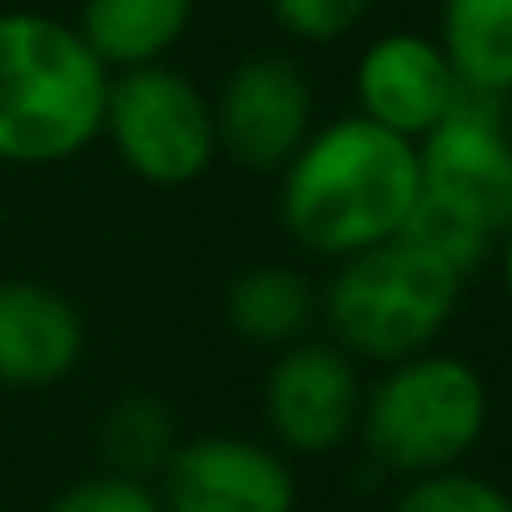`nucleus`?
Returning <instances> with one entry per match:
<instances>
[{
    "mask_svg": "<svg viewBox=\"0 0 512 512\" xmlns=\"http://www.w3.org/2000/svg\"><path fill=\"white\" fill-rule=\"evenodd\" d=\"M488 423H493V388L483 368L433 343L363 378L353 443L363 448L368 468L388 478H423L468 463L488 438Z\"/></svg>",
    "mask_w": 512,
    "mask_h": 512,
    "instance_id": "4",
    "label": "nucleus"
},
{
    "mask_svg": "<svg viewBox=\"0 0 512 512\" xmlns=\"http://www.w3.org/2000/svg\"><path fill=\"white\" fill-rule=\"evenodd\" d=\"M85 358V319L75 299L35 279H0V388L45 393Z\"/></svg>",
    "mask_w": 512,
    "mask_h": 512,
    "instance_id": "11",
    "label": "nucleus"
},
{
    "mask_svg": "<svg viewBox=\"0 0 512 512\" xmlns=\"http://www.w3.org/2000/svg\"><path fill=\"white\" fill-rule=\"evenodd\" d=\"M40 512H165L155 483L125 478V473H85L70 488H60Z\"/></svg>",
    "mask_w": 512,
    "mask_h": 512,
    "instance_id": "18",
    "label": "nucleus"
},
{
    "mask_svg": "<svg viewBox=\"0 0 512 512\" xmlns=\"http://www.w3.org/2000/svg\"><path fill=\"white\" fill-rule=\"evenodd\" d=\"M493 259H498V274H503V294H508L512 304V224L498 234V249H493Z\"/></svg>",
    "mask_w": 512,
    "mask_h": 512,
    "instance_id": "19",
    "label": "nucleus"
},
{
    "mask_svg": "<svg viewBox=\"0 0 512 512\" xmlns=\"http://www.w3.org/2000/svg\"><path fill=\"white\" fill-rule=\"evenodd\" d=\"M110 75L75 20L0 10V165L55 170L95 150Z\"/></svg>",
    "mask_w": 512,
    "mask_h": 512,
    "instance_id": "2",
    "label": "nucleus"
},
{
    "mask_svg": "<svg viewBox=\"0 0 512 512\" xmlns=\"http://www.w3.org/2000/svg\"><path fill=\"white\" fill-rule=\"evenodd\" d=\"M274 179L284 239L319 264H339L403 234L423 189L418 145L358 110L319 120Z\"/></svg>",
    "mask_w": 512,
    "mask_h": 512,
    "instance_id": "1",
    "label": "nucleus"
},
{
    "mask_svg": "<svg viewBox=\"0 0 512 512\" xmlns=\"http://www.w3.org/2000/svg\"><path fill=\"white\" fill-rule=\"evenodd\" d=\"M458 95L463 80L438 35L383 30L353 60V110L413 145L458 105Z\"/></svg>",
    "mask_w": 512,
    "mask_h": 512,
    "instance_id": "10",
    "label": "nucleus"
},
{
    "mask_svg": "<svg viewBox=\"0 0 512 512\" xmlns=\"http://www.w3.org/2000/svg\"><path fill=\"white\" fill-rule=\"evenodd\" d=\"M100 140L150 189H189L219 160L214 105L170 60L110 75Z\"/></svg>",
    "mask_w": 512,
    "mask_h": 512,
    "instance_id": "6",
    "label": "nucleus"
},
{
    "mask_svg": "<svg viewBox=\"0 0 512 512\" xmlns=\"http://www.w3.org/2000/svg\"><path fill=\"white\" fill-rule=\"evenodd\" d=\"M438 45L448 50L463 90L512 100V0H443Z\"/></svg>",
    "mask_w": 512,
    "mask_h": 512,
    "instance_id": "14",
    "label": "nucleus"
},
{
    "mask_svg": "<svg viewBox=\"0 0 512 512\" xmlns=\"http://www.w3.org/2000/svg\"><path fill=\"white\" fill-rule=\"evenodd\" d=\"M423 189L403 224V239L438 254L473 279L498 234L512 224V120L508 100L463 90L458 105L418 140Z\"/></svg>",
    "mask_w": 512,
    "mask_h": 512,
    "instance_id": "3",
    "label": "nucleus"
},
{
    "mask_svg": "<svg viewBox=\"0 0 512 512\" xmlns=\"http://www.w3.org/2000/svg\"><path fill=\"white\" fill-rule=\"evenodd\" d=\"M358 408H363V363H353L324 334L274 348L259 378L264 433L289 458L343 453L358 433Z\"/></svg>",
    "mask_w": 512,
    "mask_h": 512,
    "instance_id": "7",
    "label": "nucleus"
},
{
    "mask_svg": "<svg viewBox=\"0 0 512 512\" xmlns=\"http://www.w3.org/2000/svg\"><path fill=\"white\" fill-rule=\"evenodd\" d=\"M373 0H269L274 25L294 45H339L368 20Z\"/></svg>",
    "mask_w": 512,
    "mask_h": 512,
    "instance_id": "17",
    "label": "nucleus"
},
{
    "mask_svg": "<svg viewBox=\"0 0 512 512\" xmlns=\"http://www.w3.org/2000/svg\"><path fill=\"white\" fill-rule=\"evenodd\" d=\"M199 0H85L75 30L110 70H135L170 60V50L189 35Z\"/></svg>",
    "mask_w": 512,
    "mask_h": 512,
    "instance_id": "13",
    "label": "nucleus"
},
{
    "mask_svg": "<svg viewBox=\"0 0 512 512\" xmlns=\"http://www.w3.org/2000/svg\"><path fill=\"white\" fill-rule=\"evenodd\" d=\"M165 512H299V468L269 438L194 433L155 473Z\"/></svg>",
    "mask_w": 512,
    "mask_h": 512,
    "instance_id": "9",
    "label": "nucleus"
},
{
    "mask_svg": "<svg viewBox=\"0 0 512 512\" xmlns=\"http://www.w3.org/2000/svg\"><path fill=\"white\" fill-rule=\"evenodd\" d=\"M179 423H174L170 403L150 388H130L120 393L100 423H95V458L105 473H125V478H145L155 483V473L165 468V458L179 443Z\"/></svg>",
    "mask_w": 512,
    "mask_h": 512,
    "instance_id": "15",
    "label": "nucleus"
},
{
    "mask_svg": "<svg viewBox=\"0 0 512 512\" xmlns=\"http://www.w3.org/2000/svg\"><path fill=\"white\" fill-rule=\"evenodd\" d=\"M463 289L468 279L458 269L393 234L329 269L319 284V324L353 363L383 368L443 339L463 309Z\"/></svg>",
    "mask_w": 512,
    "mask_h": 512,
    "instance_id": "5",
    "label": "nucleus"
},
{
    "mask_svg": "<svg viewBox=\"0 0 512 512\" xmlns=\"http://www.w3.org/2000/svg\"><path fill=\"white\" fill-rule=\"evenodd\" d=\"M209 105H214L219 155L249 174H279V165L319 125V100H314L309 70L279 50L244 55L219 80Z\"/></svg>",
    "mask_w": 512,
    "mask_h": 512,
    "instance_id": "8",
    "label": "nucleus"
},
{
    "mask_svg": "<svg viewBox=\"0 0 512 512\" xmlns=\"http://www.w3.org/2000/svg\"><path fill=\"white\" fill-rule=\"evenodd\" d=\"M388 512H512V493L503 483L458 463V468H443V473L403 478Z\"/></svg>",
    "mask_w": 512,
    "mask_h": 512,
    "instance_id": "16",
    "label": "nucleus"
},
{
    "mask_svg": "<svg viewBox=\"0 0 512 512\" xmlns=\"http://www.w3.org/2000/svg\"><path fill=\"white\" fill-rule=\"evenodd\" d=\"M224 324L249 348H289L319 329V284L294 264H249L224 289Z\"/></svg>",
    "mask_w": 512,
    "mask_h": 512,
    "instance_id": "12",
    "label": "nucleus"
}]
</instances>
